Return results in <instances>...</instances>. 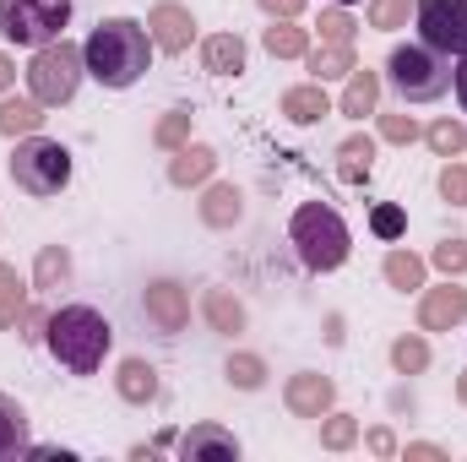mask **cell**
<instances>
[{
	"label": "cell",
	"mask_w": 467,
	"mask_h": 462,
	"mask_svg": "<svg viewBox=\"0 0 467 462\" xmlns=\"http://www.w3.org/2000/svg\"><path fill=\"white\" fill-rule=\"evenodd\" d=\"M152 33L147 22L136 16H99V27L82 38V60H88V77L109 93L136 88L147 71H152Z\"/></svg>",
	"instance_id": "cell-1"
},
{
	"label": "cell",
	"mask_w": 467,
	"mask_h": 462,
	"mask_svg": "<svg viewBox=\"0 0 467 462\" xmlns=\"http://www.w3.org/2000/svg\"><path fill=\"white\" fill-rule=\"evenodd\" d=\"M44 348L66 375H99L115 348V327L99 305H55L44 321Z\"/></svg>",
	"instance_id": "cell-2"
},
{
	"label": "cell",
	"mask_w": 467,
	"mask_h": 462,
	"mask_svg": "<svg viewBox=\"0 0 467 462\" xmlns=\"http://www.w3.org/2000/svg\"><path fill=\"white\" fill-rule=\"evenodd\" d=\"M288 245L305 261V272H316V278L348 267V256H353V234L332 202H299L294 218H288Z\"/></svg>",
	"instance_id": "cell-3"
},
{
	"label": "cell",
	"mask_w": 467,
	"mask_h": 462,
	"mask_svg": "<svg viewBox=\"0 0 467 462\" xmlns=\"http://www.w3.org/2000/svg\"><path fill=\"white\" fill-rule=\"evenodd\" d=\"M380 82L397 93V104H435L451 93V55H435L430 44H391Z\"/></svg>",
	"instance_id": "cell-4"
},
{
	"label": "cell",
	"mask_w": 467,
	"mask_h": 462,
	"mask_svg": "<svg viewBox=\"0 0 467 462\" xmlns=\"http://www.w3.org/2000/svg\"><path fill=\"white\" fill-rule=\"evenodd\" d=\"M5 174H11V185H16L22 196L49 202V196H60V191L71 185V147H66V142H55V136H44V131L16 136Z\"/></svg>",
	"instance_id": "cell-5"
},
{
	"label": "cell",
	"mask_w": 467,
	"mask_h": 462,
	"mask_svg": "<svg viewBox=\"0 0 467 462\" xmlns=\"http://www.w3.org/2000/svg\"><path fill=\"white\" fill-rule=\"evenodd\" d=\"M82 77H88V60H82V44H71V38H55V44L33 49V60L22 66V88L44 110H66L82 93Z\"/></svg>",
	"instance_id": "cell-6"
},
{
	"label": "cell",
	"mask_w": 467,
	"mask_h": 462,
	"mask_svg": "<svg viewBox=\"0 0 467 462\" xmlns=\"http://www.w3.org/2000/svg\"><path fill=\"white\" fill-rule=\"evenodd\" d=\"M77 0H0V38L16 49H44L66 38Z\"/></svg>",
	"instance_id": "cell-7"
},
{
	"label": "cell",
	"mask_w": 467,
	"mask_h": 462,
	"mask_svg": "<svg viewBox=\"0 0 467 462\" xmlns=\"http://www.w3.org/2000/svg\"><path fill=\"white\" fill-rule=\"evenodd\" d=\"M136 310H141V321H147V332H152V338H180V332L191 327V289H185L180 278L158 272V278H147V283H141Z\"/></svg>",
	"instance_id": "cell-8"
},
{
	"label": "cell",
	"mask_w": 467,
	"mask_h": 462,
	"mask_svg": "<svg viewBox=\"0 0 467 462\" xmlns=\"http://www.w3.org/2000/svg\"><path fill=\"white\" fill-rule=\"evenodd\" d=\"M413 27H419V44H430L435 55H462L467 0H413Z\"/></svg>",
	"instance_id": "cell-9"
},
{
	"label": "cell",
	"mask_w": 467,
	"mask_h": 462,
	"mask_svg": "<svg viewBox=\"0 0 467 462\" xmlns=\"http://www.w3.org/2000/svg\"><path fill=\"white\" fill-rule=\"evenodd\" d=\"M467 327V289L462 278H441V283H424L419 289V332H457Z\"/></svg>",
	"instance_id": "cell-10"
},
{
	"label": "cell",
	"mask_w": 467,
	"mask_h": 462,
	"mask_svg": "<svg viewBox=\"0 0 467 462\" xmlns=\"http://www.w3.org/2000/svg\"><path fill=\"white\" fill-rule=\"evenodd\" d=\"M147 33L158 55H191L196 44V11L185 0H152L147 5Z\"/></svg>",
	"instance_id": "cell-11"
},
{
	"label": "cell",
	"mask_w": 467,
	"mask_h": 462,
	"mask_svg": "<svg viewBox=\"0 0 467 462\" xmlns=\"http://www.w3.org/2000/svg\"><path fill=\"white\" fill-rule=\"evenodd\" d=\"M283 408L294 414V419H327L332 408H337V381L327 375V370H294L288 381H283Z\"/></svg>",
	"instance_id": "cell-12"
},
{
	"label": "cell",
	"mask_w": 467,
	"mask_h": 462,
	"mask_svg": "<svg viewBox=\"0 0 467 462\" xmlns=\"http://www.w3.org/2000/svg\"><path fill=\"white\" fill-rule=\"evenodd\" d=\"M174 452L180 462H239V436H234L229 425H218V419H202V425H191V430H180L174 436Z\"/></svg>",
	"instance_id": "cell-13"
},
{
	"label": "cell",
	"mask_w": 467,
	"mask_h": 462,
	"mask_svg": "<svg viewBox=\"0 0 467 462\" xmlns=\"http://www.w3.org/2000/svg\"><path fill=\"white\" fill-rule=\"evenodd\" d=\"M196 218H202V229L213 234H229L244 224V185H234V180H207L202 185V202H196Z\"/></svg>",
	"instance_id": "cell-14"
},
{
	"label": "cell",
	"mask_w": 467,
	"mask_h": 462,
	"mask_svg": "<svg viewBox=\"0 0 467 462\" xmlns=\"http://www.w3.org/2000/svg\"><path fill=\"white\" fill-rule=\"evenodd\" d=\"M196 310H202V321H207V332L213 338H239V332H250V310H244V299L223 289V283H207L202 289V299H196Z\"/></svg>",
	"instance_id": "cell-15"
},
{
	"label": "cell",
	"mask_w": 467,
	"mask_h": 462,
	"mask_svg": "<svg viewBox=\"0 0 467 462\" xmlns=\"http://www.w3.org/2000/svg\"><path fill=\"white\" fill-rule=\"evenodd\" d=\"M218 163H223V158H218V147L191 136L180 152H169V169H163V180H169L174 191H202V185L218 174Z\"/></svg>",
	"instance_id": "cell-16"
},
{
	"label": "cell",
	"mask_w": 467,
	"mask_h": 462,
	"mask_svg": "<svg viewBox=\"0 0 467 462\" xmlns=\"http://www.w3.org/2000/svg\"><path fill=\"white\" fill-rule=\"evenodd\" d=\"M115 397L130 408H152L163 397V381H158V364L147 353H125L115 364Z\"/></svg>",
	"instance_id": "cell-17"
},
{
	"label": "cell",
	"mask_w": 467,
	"mask_h": 462,
	"mask_svg": "<svg viewBox=\"0 0 467 462\" xmlns=\"http://www.w3.org/2000/svg\"><path fill=\"white\" fill-rule=\"evenodd\" d=\"M380 93H386V82H380V71H369V66H353L348 77H343V93L332 99V110L353 125H364V120H375L380 110Z\"/></svg>",
	"instance_id": "cell-18"
},
{
	"label": "cell",
	"mask_w": 467,
	"mask_h": 462,
	"mask_svg": "<svg viewBox=\"0 0 467 462\" xmlns=\"http://www.w3.org/2000/svg\"><path fill=\"white\" fill-rule=\"evenodd\" d=\"M196 55H202V71L207 77H244V60H250V44L223 27V33H207V38H196Z\"/></svg>",
	"instance_id": "cell-19"
},
{
	"label": "cell",
	"mask_w": 467,
	"mask_h": 462,
	"mask_svg": "<svg viewBox=\"0 0 467 462\" xmlns=\"http://www.w3.org/2000/svg\"><path fill=\"white\" fill-rule=\"evenodd\" d=\"M277 115L288 120V125H321V120L332 115V93H327V82H294V88H283V99H277Z\"/></svg>",
	"instance_id": "cell-20"
},
{
	"label": "cell",
	"mask_w": 467,
	"mask_h": 462,
	"mask_svg": "<svg viewBox=\"0 0 467 462\" xmlns=\"http://www.w3.org/2000/svg\"><path fill=\"white\" fill-rule=\"evenodd\" d=\"M71 278H77V256H71V245H38V256H33V294H60V289H71Z\"/></svg>",
	"instance_id": "cell-21"
},
{
	"label": "cell",
	"mask_w": 467,
	"mask_h": 462,
	"mask_svg": "<svg viewBox=\"0 0 467 462\" xmlns=\"http://www.w3.org/2000/svg\"><path fill=\"white\" fill-rule=\"evenodd\" d=\"M375 158H380V136L375 131H348L337 142V180L343 185H364L375 174Z\"/></svg>",
	"instance_id": "cell-22"
},
{
	"label": "cell",
	"mask_w": 467,
	"mask_h": 462,
	"mask_svg": "<svg viewBox=\"0 0 467 462\" xmlns=\"http://www.w3.org/2000/svg\"><path fill=\"white\" fill-rule=\"evenodd\" d=\"M310 44H316V33L299 16H266V27H261V49L272 60H305Z\"/></svg>",
	"instance_id": "cell-23"
},
{
	"label": "cell",
	"mask_w": 467,
	"mask_h": 462,
	"mask_svg": "<svg viewBox=\"0 0 467 462\" xmlns=\"http://www.w3.org/2000/svg\"><path fill=\"white\" fill-rule=\"evenodd\" d=\"M380 278H386L391 294H419V289L430 283V256H419V250H408V245H391V250L380 256Z\"/></svg>",
	"instance_id": "cell-24"
},
{
	"label": "cell",
	"mask_w": 467,
	"mask_h": 462,
	"mask_svg": "<svg viewBox=\"0 0 467 462\" xmlns=\"http://www.w3.org/2000/svg\"><path fill=\"white\" fill-rule=\"evenodd\" d=\"M44 120H49V110H44L33 93H16V88H11V93L0 99V136H5V142L44 131Z\"/></svg>",
	"instance_id": "cell-25"
},
{
	"label": "cell",
	"mask_w": 467,
	"mask_h": 462,
	"mask_svg": "<svg viewBox=\"0 0 467 462\" xmlns=\"http://www.w3.org/2000/svg\"><path fill=\"white\" fill-rule=\"evenodd\" d=\"M386 359H391V375H402V381L424 375V370L435 364L430 332H397V338H391V348H386Z\"/></svg>",
	"instance_id": "cell-26"
},
{
	"label": "cell",
	"mask_w": 467,
	"mask_h": 462,
	"mask_svg": "<svg viewBox=\"0 0 467 462\" xmlns=\"http://www.w3.org/2000/svg\"><path fill=\"white\" fill-rule=\"evenodd\" d=\"M27 430H33V419H27V408L11 397V392H0V462H16L33 441H27Z\"/></svg>",
	"instance_id": "cell-27"
},
{
	"label": "cell",
	"mask_w": 467,
	"mask_h": 462,
	"mask_svg": "<svg viewBox=\"0 0 467 462\" xmlns=\"http://www.w3.org/2000/svg\"><path fill=\"white\" fill-rule=\"evenodd\" d=\"M316 82H343L353 66H358V49L353 44H310V55L299 60Z\"/></svg>",
	"instance_id": "cell-28"
},
{
	"label": "cell",
	"mask_w": 467,
	"mask_h": 462,
	"mask_svg": "<svg viewBox=\"0 0 467 462\" xmlns=\"http://www.w3.org/2000/svg\"><path fill=\"white\" fill-rule=\"evenodd\" d=\"M223 381H229L234 392H266L272 364H266L261 353H250V348H234L229 359H223Z\"/></svg>",
	"instance_id": "cell-29"
},
{
	"label": "cell",
	"mask_w": 467,
	"mask_h": 462,
	"mask_svg": "<svg viewBox=\"0 0 467 462\" xmlns=\"http://www.w3.org/2000/svg\"><path fill=\"white\" fill-rule=\"evenodd\" d=\"M191 136H196V110H191V104L163 110V115H158V125H152V147H158V152H180Z\"/></svg>",
	"instance_id": "cell-30"
},
{
	"label": "cell",
	"mask_w": 467,
	"mask_h": 462,
	"mask_svg": "<svg viewBox=\"0 0 467 462\" xmlns=\"http://www.w3.org/2000/svg\"><path fill=\"white\" fill-rule=\"evenodd\" d=\"M424 147L435 158H462L467 152V120L462 115H435L424 125Z\"/></svg>",
	"instance_id": "cell-31"
},
{
	"label": "cell",
	"mask_w": 467,
	"mask_h": 462,
	"mask_svg": "<svg viewBox=\"0 0 467 462\" xmlns=\"http://www.w3.org/2000/svg\"><path fill=\"white\" fill-rule=\"evenodd\" d=\"M316 430H321V452H353L364 436L358 414H348V408H332L327 419H316Z\"/></svg>",
	"instance_id": "cell-32"
},
{
	"label": "cell",
	"mask_w": 467,
	"mask_h": 462,
	"mask_svg": "<svg viewBox=\"0 0 467 462\" xmlns=\"http://www.w3.org/2000/svg\"><path fill=\"white\" fill-rule=\"evenodd\" d=\"M375 136L391 142V147H413V142H424V120L408 115V104L402 110H375Z\"/></svg>",
	"instance_id": "cell-33"
},
{
	"label": "cell",
	"mask_w": 467,
	"mask_h": 462,
	"mask_svg": "<svg viewBox=\"0 0 467 462\" xmlns=\"http://www.w3.org/2000/svg\"><path fill=\"white\" fill-rule=\"evenodd\" d=\"M358 27H364V22L353 16L348 5H321V16H316L310 33H316L321 44H358Z\"/></svg>",
	"instance_id": "cell-34"
},
{
	"label": "cell",
	"mask_w": 467,
	"mask_h": 462,
	"mask_svg": "<svg viewBox=\"0 0 467 462\" xmlns=\"http://www.w3.org/2000/svg\"><path fill=\"white\" fill-rule=\"evenodd\" d=\"M430 267L441 278H467V234H446L430 245Z\"/></svg>",
	"instance_id": "cell-35"
},
{
	"label": "cell",
	"mask_w": 467,
	"mask_h": 462,
	"mask_svg": "<svg viewBox=\"0 0 467 462\" xmlns=\"http://www.w3.org/2000/svg\"><path fill=\"white\" fill-rule=\"evenodd\" d=\"M413 16V0H364V22L375 33H402Z\"/></svg>",
	"instance_id": "cell-36"
},
{
	"label": "cell",
	"mask_w": 467,
	"mask_h": 462,
	"mask_svg": "<svg viewBox=\"0 0 467 462\" xmlns=\"http://www.w3.org/2000/svg\"><path fill=\"white\" fill-rule=\"evenodd\" d=\"M435 191L446 207H467V158H446L435 174Z\"/></svg>",
	"instance_id": "cell-37"
},
{
	"label": "cell",
	"mask_w": 467,
	"mask_h": 462,
	"mask_svg": "<svg viewBox=\"0 0 467 462\" xmlns=\"http://www.w3.org/2000/svg\"><path fill=\"white\" fill-rule=\"evenodd\" d=\"M27 305H33V283H22L16 294H5V299H0V332H16L22 316H27Z\"/></svg>",
	"instance_id": "cell-38"
},
{
	"label": "cell",
	"mask_w": 467,
	"mask_h": 462,
	"mask_svg": "<svg viewBox=\"0 0 467 462\" xmlns=\"http://www.w3.org/2000/svg\"><path fill=\"white\" fill-rule=\"evenodd\" d=\"M358 441H364V452H369V457H397V452H402V441H397V430H391V425H369Z\"/></svg>",
	"instance_id": "cell-39"
},
{
	"label": "cell",
	"mask_w": 467,
	"mask_h": 462,
	"mask_svg": "<svg viewBox=\"0 0 467 462\" xmlns=\"http://www.w3.org/2000/svg\"><path fill=\"white\" fill-rule=\"evenodd\" d=\"M44 321H49V310H44V305H27V316H22L16 338H22V343H44Z\"/></svg>",
	"instance_id": "cell-40"
},
{
	"label": "cell",
	"mask_w": 467,
	"mask_h": 462,
	"mask_svg": "<svg viewBox=\"0 0 467 462\" xmlns=\"http://www.w3.org/2000/svg\"><path fill=\"white\" fill-rule=\"evenodd\" d=\"M397 457H408V462H446L451 452H446V446H435V441H408Z\"/></svg>",
	"instance_id": "cell-41"
},
{
	"label": "cell",
	"mask_w": 467,
	"mask_h": 462,
	"mask_svg": "<svg viewBox=\"0 0 467 462\" xmlns=\"http://www.w3.org/2000/svg\"><path fill=\"white\" fill-rule=\"evenodd\" d=\"M397 229H402V213H397V207H375V234L397 239Z\"/></svg>",
	"instance_id": "cell-42"
},
{
	"label": "cell",
	"mask_w": 467,
	"mask_h": 462,
	"mask_svg": "<svg viewBox=\"0 0 467 462\" xmlns=\"http://www.w3.org/2000/svg\"><path fill=\"white\" fill-rule=\"evenodd\" d=\"M255 5H261L266 16H299V11H305L310 0H255Z\"/></svg>",
	"instance_id": "cell-43"
},
{
	"label": "cell",
	"mask_w": 467,
	"mask_h": 462,
	"mask_svg": "<svg viewBox=\"0 0 467 462\" xmlns=\"http://www.w3.org/2000/svg\"><path fill=\"white\" fill-rule=\"evenodd\" d=\"M11 88H16V55H11V49H0V99H5Z\"/></svg>",
	"instance_id": "cell-44"
},
{
	"label": "cell",
	"mask_w": 467,
	"mask_h": 462,
	"mask_svg": "<svg viewBox=\"0 0 467 462\" xmlns=\"http://www.w3.org/2000/svg\"><path fill=\"white\" fill-rule=\"evenodd\" d=\"M451 88H457V104H462V115H467V49L457 55V71H451Z\"/></svg>",
	"instance_id": "cell-45"
},
{
	"label": "cell",
	"mask_w": 467,
	"mask_h": 462,
	"mask_svg": "<svg viewBox=\"0 0 467 462\" xmlns=\"http://www.w3.org/2000/svg\"><path fill=\"white\" fill-rule=\"evenodd\" d=\"M348 343V332H343V316L337 310H327V348H343Z\"/></svg>",
	"instance_id": "cell-46"
},
{
	"label": "cell",
	"mask_w": 467,
	"mask_h": 462,
	"mask_svg": "<svg viewBox=\"0 0 467 462\" xmlns=\"http://www.w3.org/2000/svg\"><path fill=\"white\" fill-rule=\"evenodd\" d=\"M16 289H22V272H16L11 261H0V299H5V294H16Z\"/></svg>",
	"instance_id": "cell-47"
},
{
	"label": "cell",
	"mask_w": 467,
	"mask_h": 462,
	"mask_svg": "<svg viewBox=\"0 0 467 462\" xmlns=\"http://www.w3.org/2000/svg\"><path fill=\"white\" fill-rule=\"evenodd\" d=\"M451 392H457V403H462V408H467V370H462V375H457V386H451Z\"/></svg>",
	"instance_id": "cell-48"
},
{
	"label": "cell",
	"mask_w": 467,
	"mask_h": 462,
	"mask_svg": "<svg viewBox=\"0 0 467 462\" xmlns=\"http://www.w3.org/2000/svg\"><path fill=\"white\" fill-rule=\"evenodd\" d=\"M327 5H358V0H327Z\"/></svg>",
	"instance_id": "cell-49"
}]
</instances>
